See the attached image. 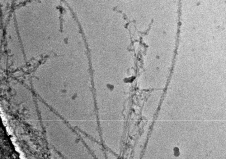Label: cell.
<instances>
[{"label":"cell","mask_w":226,"mask_h":159,"mask_svg":"<svg viewBox=\"0 0 226 159\" xmlns=\"http://www.w3.org/2000/svg\"><path fill=\"white\" fill-rule=\"evenodd\" d=\"M11 139L12 142H14L16 140V138L15 137H12Z\"/></svg>","instance_id":"obj_1"},{"label":"cell","mask_w":226,"mask_h":159,"mask_svg":"<svg viewBox=\"0 0 226 159\" xmlns=\"http://www.w3.org/2000/svg\"><path fill=\"white\" fill-rule=\"evenodd\" d=\"M20 158L21 159H24L25 158L23 156V155H21V156H20Z\"/></svg>","instance_id":"obj_2"}]
</instances>
